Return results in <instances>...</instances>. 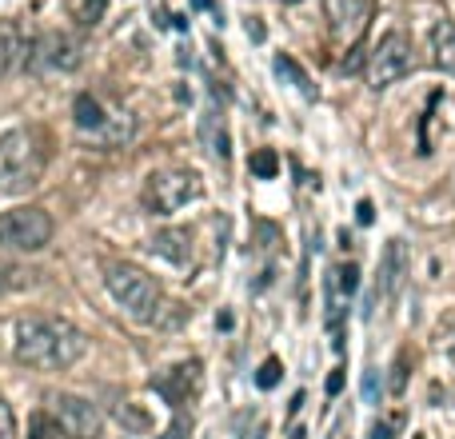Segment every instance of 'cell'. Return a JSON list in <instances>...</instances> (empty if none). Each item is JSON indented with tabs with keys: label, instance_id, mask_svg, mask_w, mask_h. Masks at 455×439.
Instances as JSON below:
<instances>
[{
	"label": "cell",
	"instance_id": "1",
	"mask_svg": "<svg viewBox=\"0 0 455 439\" xmlns=\"http://www.w3.org/2000/svg\"><path fill=\"white\" fill-rule=\"evenodd\" d=\"M88 351V336L61 316H28L16 324V359L36 371H64Z\"/></svg>",
	"mask_w": 455,
	"mask_h": 439
},
{
	"label": "cell",
	"instance_id": "2",
	"mask_svg": "<svg viewBox=\"0 0 455 439\" xmlns=\"http://www.w3.org/2000/svg\"><path fill=\"white\" fill-rule=\"evenodd\" d=\"M48 144L41 128H12L0 136V196H21L41 184Z\"/></svg>",
	"mask_w": 455,
	"mask_h": 439
},
{
	"label": "cell",
	"instance_id": "3",
	"mask_svg": "<svg viewBox=\"0 0 455 439\" xmlns=\"http://www.w3.org/2000/svg\"><path fill=\"white\" fill-rule=\"evenodd\" d=\"M104 284H108L112 300H116L132 319L156 324L164 296H160V284H156L148 272H140L136 264H108L104 268Z\"/></svg>",
	"mask_w": 455,
	"mask_h": 439
},
{
	"label": "cell",
	"instance_id": "4",
	"mask_svg": "<svg viewBox=\"0 0 455 439\" xmlns=\"http://www.w3.org/2000/svg\"><path fill=\"white\" fill-rule=\"evenodd\" d=\"M52 232H56L52 216L36 204L0 212V248H9V252H41L48 248Z\"/></svg>",
	"mask_w": 455,
	"mask_h": 439
},
{
	"label": "cell",
	"instance_id": "5",
	"mask_svg": "<svg viewBox=\"0 0 455 439\" xmlns=\"http://www.w3.org/2000/svg\"><path fill=\"white\" fill-rule=\"evenodd\" d=\"M412 68H415L412 36H407V32H387L384 41L375 44V52L367 56V68H364L367 88L384 92V88H392L395 80H404Z\"/></svg>",
	"mask_w": 455,
	"mask_h": 439
},
{
	"label": "cell",
	"instance_id": "6",
	"mask_svg": "<svg viewBox=\"0 0 455 439\" xmlns=\"http://www.w3.org/2000/svg\"><path fill=\"white\" fill-rule=\"evenodd\" d=\"M196 196H200V176L188 172V168H168V172H152L148 184H144L140 200L148 212H176V208L192 204Z\"/></svg>",
	"mask_w": 455,
	"mask_h": 439
},
{
	"label": "cell",
	"instance_id": "7",
	"mask_svg": "<svg viewBox=\"0 0 455 439\" xmlns=\"http://www.w3.org/2000/svg\"><path fill=\"white\" fill-rule=\"evenodd\" d=\"M84 60V44L72 32H44L36 41H28L24 52V68L44 76V72H76Z\"/></svg>",
	"mask_w": 455,
	"mask_h": 439
},
{
	"label": "cell",
	"instance_id": "8",
	"mask_svg": "<svg viewBox=\"0 0 455 439\" xmlns=\"http://www.w3.org/2000/svg\"><path fill=\"white\" fill-rule=\"evenodd\" d=\"M48 411L68 439H100V431H104V416L96 411V403L72 396V391L48 396Z\"/></svg>",
	"mask_w": 455,
	"mask_h": 439
},
{
	"label": "cell",
	"instance_id": "9",
	"mask_svg": "<svg viewBox=\"0 0 455 439\" xmlns=\"http://www.w3.org/2000/svg\"><path fill=\"white\" fill-rule=\"evenodd\" d=\"M200 364L196 359H188V364H176V368H168L160 379H152V388L160 391L172 408H180V403H188V399L200 391Z\"/></svg>",
	"mask_w": 455,
	"mask_h": 439
},
{
	"label": "cell",
	"instance_id": "10",
	"mask_svg": "<svg viewBox=\"0 0 455 439\" xmlns=\"http://www.w3.org/2000/svg\"><path fill=\"white\" fill-rule=\"evenodd\" d=\"M328 9V21H332V32L335 36H360L367 28V12H372V0H324Z\"/></svg>",
	"mask_w": 455,
	"mask_h": 439
},
{
	"label": "cell",
	"instance_id": "11",
	"mask_svg": "<svg viewBox=\"0 0 455 439\" xmlns=\"http://www.w3.org/2000/svg\"><path fill=\"white\" fill-rule=\"evenodd\" d=\"M152 252L164 255L168 264L184 268L192 260V236L184 232V228H160V232L152 236Z\"/></svg>",
	"mask_w": 455,
	"mask_h": 439
},
{
	"label": "cell",
	"instance_id": "12",
	"mask_svg": "<svg viewBox=\"0 0 455 439\" xmlns=\"http://www.w3.org/2000/svg\"><path fill=\"white\" fill-rule=\"evenodd\" d=\"M404 264H407L404 244H399V240H395V244H387L384 264H380V300H392L395 292H399V280H404Z\"/></svg>",
	"mask_w": 455,
	"mask_h": 439
},
{
	"label": "cell",
	"instance_id": "13",
	"mask_svg": "<svg viewBox=\"0 0 455 439\" xmlns=\"http://www.w3.org/2000/svg\"><path fill=\"white\" fill-rule=\"evenodd\" d=\"M432 60L439 72L455 76V24L451 21H435L432 24Z\"/></svg>",
	"mask_w": 455,
	"mask_h": 439
},
{
	"label": "cell",
	"instance_id": "14",
	"mask_svg": "<svg viewBox=\"0 0 455 439\" xmlns=\"http://www.w3.org/2000/svg\"><path fill=\"white\" fill-rule=\"evenodd\" d=\"M24 52H28V41L21 36V28L16 24H0V80L16 64H24Z\"/></svg>",
	"mask_w": 455,
	"mask_h": 439
},
{
	"label": "cell",
	"instance_id": "15",
	"mask_svg": "<svg viewBox=\"0 0 455 439\" xmlns=\"http://www.w3.org/2000/svg\"><path fill=\"white\" fill-rule=\"evenodd\" d=\"M72 116H76V128H80V132H92V136L100 132L104 120H108L104 108H100V100H96L92 92H80L76 100H72Z\"/></svg>",
	"mask_w": 455,
	"mask_h": 439
},
{
	"label": "cell",
	"instance_id": "16",
	"mask_svg": "<svg viewBox=\"0 0 455 439\" xmlns=\"http://www.w3.org/2000/svg\"><path fill=\"white\" fill-rule=\"evenodd\" d=\"M276 76H280V80H288L292 88H300L308 100H315V88H312V80H308V72H303L292 56H276Z\"/></svg>",
	"mask_w": 455,
	"mask_h": 439
},
{
	"label": "cell",
	"instance_id": "17",
	"mask_svg": "<svg viewBox=\"0 0 455 439\" xmlns=\"http://www.w3.org/2000/svg\"><path fill=\"white\" fill-rule=\"evenodd\" d=\"M36 284V272L32 268H21V264H0V296L9 292H24V287Z\"/></svg>",
	"mask_w": 455,
	"mask_h": 439
},
{
	"label": "cell",
	"instance_id": "18",
	"mask_svg": "<svg viewBox=\"0 0 455 439\" xmlns=\"http://www.w3.org/2000/svg\"><path fill=\"white\" fill-rule=\"evenodd\" d=\"M248 168H252L256 180H276V172H280V156H276L272 148H260V152H252Z\"/></svg>",
	"mask_w": 455,
	"mask_h": 439
},
{
	"label": "cell",
	"instance_id": "19",
	"mask_svg": "<svg viewBox=\"0 0 455 439\" xmlns=\"http://www.w3.org/2000/svg\"><path fill=\"white\" fill-rule=\"evenodd\" d=\"M61 435V423L52 419V411H32L28 416V439H52Z\"/></svg>",
	"mask_w": 455,
	"mask_h": 439
},
{
	"label": "cell",
	"instance_id": "20",
	"mask_svg": "<svg viewBox=\"0 0 455 439\" xmlns=\"http://www.w3.org/2000/svg\"><path fill=\"white\" fill-rule=\"evenodd\" d=\"M116 419L124 423V431H136V435H144V431L152 428V419L144 416V411H136L132 403H120V408H116Z\"/></svg>",
	"mask_w": 455,
	"mask_h": 439
},
{
	"label": "cell",
	"instance_id": "21",
	"mask_svg": "<svg viewBox=\"0 0 455 439\" xmlns=\"http://www.w3.org/2000/svg\"><path fill=\"white\" fill-rule=\"evenodd\" d=\"M104 9H108V0H80V4H76V21H80L84 28H96V24L104 21Z\"/></svg>",
	"mask_w": 455,
	"mask_h": 439
},
{
	"label": "cell",
	"instance_id": "22",
	"mask_svg": "<svg viewBox=\"0 0 455 439\" xmlns=\"http://www.w3.org/2000/svg\"><path fill=\"white\" fill-rule=\"evenodd\" d=\"M96 136H100L104 144H120V140H128V136H132V120H128V116H116V120H104V128H100V132H96Z\"/></svg>",
	"mask_w": 455,
	"mask_h": 439
},
{
	"label": "cell",
	"instance_id": "23",
	"mask_svg": "<svg viewBox=\"0 0 455 439\" xmlns=\"http://www.w3.org/2000/svg\"><path fill=\"white\" fill-rule=\"evenodd\" d=\"M280 376H283V364H280V359H263V364H260V371H256V388H260V391H272L276 388V384H280Z\"/></svg>",
	"mask_w": 455,
	"mask_h": 439
},
{
	"label": "cell",
	"instance_id": "24",
	"mask_svg": "<svg viewBox=\"0 0 455 439\" xmlns=\"http://www.w3.org/2000/svg\"><path fill=\"white\" fill-rule=\"evenodd\" d=\"M21 431H16V416H12V403L4 399V391H0V439H16Z\"/></svg>",
	"mask_w": 455,
	"mask_h": 439
},
{
	"label": "cell",
	"instance_id": "25",
	"mask_svg": "<svg viewBox=\"0 0 455 439\" xmlns=\"http://www.w3.org/2000/svg\"><path fill=\"white\" fill-rule=\"evenodd\" d=\"M192 435V416H184V411H176L172 416V423L164 428V435L160 439H188Z\"/></svg>",
	"mask_w": 455,
	"mask_h": 439
},
{
	"label": "cell",
	"instance_id": "26",
	"mask_svg": "<svg viewBox=\"0 0 455 439\" xmlns=\"http://www.w3.org/2000/svg\"><path fill=\"white\" fill-rule=\"evenodd\" d=\"M324 388H328V396H340V391H344V368H335L332 376H328Z\"/></svg>",
	"mask_w": 455,
	"mask_h": 439
},
{
	"label": "cell",
	"instance_id": "27",
	"mask_svg": "<svg viewBox=\"0 0 455 439\" xmlns=\"http://www.w3.org/2000/svg\"><path fill=\"white\" fill-rule=\"evenodd\" d=\"M355 220H360V224H372V220H375V208L372 204H367V200H360V204H355Z\"/></svg>",
	"mask_w": 455,
	"mask_h": 439
},
{
	"label": "cell",
	"instance_id": "28",
	"mask_svg": "<svg viewBox=\"0 0 455 439\" xmlns=\"http://www.w3.org/2000/svg\"><path fill=\"white\" fill-rule=\"evenodd\" d=\"M248 36H252V41H263V24L256 21V16L248 21Z\"/></svg>",
	"mask_w": 455,
	"mask_h": 439
},
{
	"label": "cell",
	"instance_id": "29",
	"mask_svg": "<svg viewBox=\"0 0 455 439\" xmlns=\"http://www.w3.org/2000/svg\"><path fill=\"white\" fill-rule=\"evenodd\" d=\"M372 439H392V431H387V423H375V428H372Z\"/></svg>",
	"mask_w": 455,
	"mask_h": 439
},
{
	"label": "cell",
	"instance_id": "30",
	"mask_svg": "<svg viewBox=\"0 0 455 439\" xmlns=\"http://www.w3.org/2000/svg\"><path fill=\"white\" fill-rule=\"evenodd\" d=\"M192 9H200V12H208V9H212V0H192Z\"/></svg>",
	"mask_w": 455,
	"mask_h": 439
},
{
	"label": "cell",
	"instance_id": "31",
	"mask_svg": "<svg viewBox=\"0 0 455 439\" xmlns=\"http://www.w3.org/2000/svg\"><path fill=\"white\" fill-rule=\"evenodd\" d=\"M447 359H451V364H455V339H451V344H447Z\"/></svg>",
	"mask_w": 455,
	"mask_h": 439
},
{
	"label": "cell",
	"instance_id": "32",
	"mask_svg": "<svg viewBox=\"0 0 455 439\" xmlns=\"http://www.w3.org/2000/svg\"><path fill=\"white\" fill-rule=\"evenodd\" d=\"M292 439H308V431H303V428H296V431H292Z\"/></svg>",
	"mask_w": 455,
	"mask_h": 439
},
{
	"label": "cell",
	"instance_id": "33",
	"mask_svg": "<svg viewBox=\"0 0 455 439\" xmlns=\"http://www.w3.org/2000/svg\"><path fill=\"white\" fill-rule=\"evenodd\" d=\"M283 4H300V0H283Z\"/></svg>",
	"mask_w": 455,
	"mask_h": 439
}]
</instances>
